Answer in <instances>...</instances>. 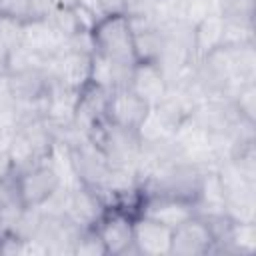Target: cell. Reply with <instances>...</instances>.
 I'll use <instances>...</instances> for the list:
<instances>
[{
	"label": "cell",
	"instance_id": "obj_13",
	"mask_svg": "<svg viewBox=\"0 0 256 256\" xmlns=\"http://www.w3.org/2000/svg\"><path fill=\"white\" fill-rule=\"evenodd\" d=\"M128 88L150 106H156L168 92V80L156 62H134L128 76Z\"/></svg>",
	"mask_w": 256,
	"mask_h": 256
},
{
	"label": "cell",
	"instance_id": "obj_16",
	"mask_svg": "<svg viewBox=\"0 0 256 256\" xmlns=\"http://www.w3.org/2000/svg\"><path fill=\"white\" fill-rule=\"evenodd\" d=\"M222 42H224V18L218 12H212L206 18H202L198 24H194V32H192L194 62L222 48Z\"/></svg>",
	"mask_w": 256,
	"mask_h": 256
},
{
	"label": "cell",
	"instance_id": "obj_11",
	"mask_svg": "<svg viewBox=\"0 0 256 256\" xmlns=\"http://www.w3.org/2000/svg\"><path fill=\"white\" fill-rule=\"evenodd\" d=\"M108 92L92 82H88L76 98V108H74V126L82 134H90L100 122L106 120V100Z\"/></svg>",
	"mask_w": 256,
	"mask_h": 256
},
{
	"label": "cell",
	"instance_id": "obj_21",
	"mask_svg": "<svg viewBox=\"0 0 256 256\" xmlns=\"http://www.w3.org/2000/svg\"><path fill=\"white\" fill-rule=\"evenodd\" d=\"M216 10L226 20L254 22V0H218Z\"/></svg>",
	"mask_w": 256,
	"mask_h": 256
},
{
	"label": "cell",
	"instance_id": "obj_10",
	"mask_svg": "<svg viewBox=\"0 0 256 256\" xmlns=\"http://www.w3.org/2000/svg\"><path fill=\"white\" fill-rule=\"evenodd\" d=\"M106 208H108L106 202L96 190L80 184L68 190L64 216L82 230V228H92Z\"/></svg>",
	"mask_w": 256,
	"mask_h": 256
},
{
	"label": "cell",
	"instance_id": "obj_26",
	"mask_svg": "<svg viewBox=\"0 0 256 256\" xmlns=\"http://www.w3.org/2000/svg\"><path fill=\"white\" fill-rule=\"evenodd\" d=\"M12 96H10V90H8V80H6V74H0V112H6V110H12Z\"/></svg>",
	"mask_w": 256,
	"mask_h": 256
},
{
	"label": "cell",
	"instance_id": "obj_27",
	"mask_svg": "<svg viewBox=\"0 0 256 256\" xmlns=\"http://www.w3.org/2000/svg\"><path fill=\"white\" fill-rule=\"evenodd\" d=\"M102 14H116L124 12V0H100Z\"/></svg>",
	"mask_w": 256,
	"mask_h": 256
},
{
	"label": "cell",
	"instance_id": "obj_9",
	"mask_svg": "<svg viewBox=\"0 0 256 256\" xmlns=\"http://www.w3.org/2000/svg\"><path fill=\"white\" fill-rule=\"evenodd\" d=\"M136 214L152 218L168 228H176L178 224H182L184 220H188L190 216L196 214V206L174 198V196H166V194H144L140 198L138 210Z\"/></svg>",
	"mask_w": 256,
	"mask_h": 256
},
{
	"label": "cell",
	"instance_id": "obj_18",
	"mask_svg": "<svg viewBox=\"0 0 256 256\" xmlns=\"http://www.w3.org/2000/svg\"><path fill=\"white\" fill-rule=\"evenodd\" d=\"M48 66V58L40 56L38 52L26 48L24 44L8 50L6 54V74L26 72V70H40Z\"/></svg>",
	"mask_w": 256,
	"mask_h": 256
},
{
	"label": "cell",
	"instance_id": "obj_5",
	"mask_svg": "<svg viewBox=\"0 0 256 256\" xmlns=\"http://www.w3.org/2000/svg\"><path fill=\"white\" fill-rule=\"evenodd\" d=\"M134 216L136 214L126 208L108 206L98 222L92 226L98 232L106 254L122 256L134 252Z\"/></svg>",
	"mask_w": 256,
	"mask_h": 256
},
{
	"label": "cell",
	"instance_id": "obj_23",
	"mask_svg": "<svg viewBox=\"0 0 256 256\" xmlns=\"http://www.w3.org/2000/svg\"><path fill=\"white\" fill-rule=\"evenodd\" d=\"M164 0H124V14L128 18H154Z\"/></svg>",
	"mask_w": 256,
	"mask_h": 256
},
{
	"label": "cell",
	"instance_id": "obj_15",
	"mask_svg": "<svg viewBox=\"0 0 256 256\" xmlns=\"http://www.w3.org/2000/svg\"><path fill=\"white\" fill-rule=\"evenodd\" d=\"M6 80H8L12 102H38L46 98L52 84L46 68L6 74Z\"/></svg>",
	"mask_w": 256,
	"mask_h": 256
},
{
	"label": "cell",
	"instance_id": "obj_19",
	"mask_svg": "<svg viewBox=\"0 0 256 256\" xmlns=\"http://www.w3.org/2000/svg\"><path fill=\"white\" fill-rule=\"evenodd\" d=\"M230 102H232L238 118L256 122V82L240 84L230 94Z\"/></svg>",
	"mask_w": 256,
	"mask_h": 256
},
{
	"label": "cell",
	"instance_id": "obj_8",
	"mask_svg": "<svg viewBox=\"0 0 256 256\" xmlns=\"http://www.w3.org/2000/svg\"><path fill=\"white\" fill-rule=\"evenodd\" d=\"M150 108L152 106L146 100H142L136 92H132L128 86H118L108 92L106 120L116 126L138 132V128L144 122V118L148 116Z\"/></svg>",
	"mask_w": 256,
	"mask_h": 256
},
{
	"label": "cell",
	"instance_id": "obj_6",
	"mask_svg": "<svg viewBox=\"0 0 256 256\" xmlns=\"http://www.w3.org/2000/svg\"><path fill=\"white\" fill-rule=\"evenodd\" d=\"M48 76L54 84L80 92L90 82V70H92V54L72 50L64 44V48L48 58Z\"/></svg>",
	"mask_w": 256,
	"mask_h": 256
},
{
	"label": "cell",
	"instance_id": "obj_1",
	"mask_svg": "<svg viewBox=\"0 0 256 256\" xmlns=\"http://www.w3.org/2000/svg\"><path fill=\"white\" fill-rule=\"evenodd\" d=\"M94 52L118 66H134V32L124 12L102 14L90 28Z\"/></svg>",
	"mask_w": 256,
	"mask_h": 256
},
{
	"label": "cell",
	"instance_id": "obj_4",
	"mask_svg": "<svg viewBox=\"0 0 256 256\" xmlns=\"http://www.w3.org/2000/svg\"><path fill=\"white\" fill-rule=\"evenodd\" d=\"M66 152L78 184L100 192L110 178L112 164L108 162L104 152L98 148V144L92 142L88 136H82L76 142L68 144Z\"/></svg>",
	"mask_w": 256,
	"mask_h": 256
},
{
	"label": "cell",
	"instance_id": "obj_3",
	"mask_svg": "<svg viewBox=\"0 0 256 256\" xmlns=\"http://www.w3.org/2000/svg\"><path fill=\"white\" fill-rule=\"evenodd\" d=\"M12 184H14L16 198L24 208L44 206L64 186L58 170L54 168V164L48 158L30 168L14 172Z\"/></svg>",
	"mask_w": 256,
	"mask_h": 256
},
{
	"label": "cell",
	"instance_id": "obj_20",
	"mask_svg": "<svg viewBox=\"0 0 256 256\" xmlns=\"http://www.w3.org/2000/svg\"><path fill=\"white\" fill-rule=\"evenodd\" d=\"M72 254L78 256H106V248L94 228H82L72 244Z\"/></svg>",
	"mask_w": 256,
	"mask_h": 256
},
{
	"label": "cell",
	"instance_id": "obj_28",
	"mask_svg": "<svg viewBox=\"0 0 256 256\" xmlns=\"http://www.w3.org/2000/svg\"><path fill=\"white\" fill-rule=\"evenodd\" d=\"M6 54H8V50L0 40V74H6Z\"/></svg>",
	"mask_w": 256,
	"mask_h": 256
},
{
	"label": "cell",
	"instance_id": "obj_2",
	"mask_svg": "<svg viewBox=\"0 0 256 256\" xmlns=\"http://www.w3.org/2000/svg\"><path fill=\"white\" fill-rule=\"evenodd\" d=\"M88 138L98 144V148L104 152L114 168H126L136 172L142 150V140L136 130H128L104 120L88 134Z\"/></svg>",
	"mask_w": 256,
	"mask_h": 256
},
{
	"label": "cell",
	"instance_id": "obj_14",
	"mask_svg": "<svg viewBox=\"0 0 256 256\" xmlns=\"http://www.w3.org/2000/svg\"><path fill=\"white\" fill-rule=\"evenodd\" d=\"M22 44L44 58H52L64 48L66 38H62L44 16H38L22 24Z\"/></svg>",
	"mask_w": 256,
	"mask_h": 256
},
{
	"label": "cell",
	"instance_id": "obj_24",
	"mask_svg": "<svg viewBox=\"0 0 256 256\" xmlns=\"http://www.w3.org/2000/svg\"><path fill=\"white\" fill-rule=\"evenodd\" d=\"M0 40L6 46V50H12L22 44V22L0 18Z\"/></svg>",
	"mask_w": 256,
	"mask_h": 256
},
{
	"label": "cell",
	"instance_id": "obj_12",
	"mask_svg": "<svg viewBox=\"0 0 256 256\" xmlns=\"http://www.w3.org/2000/svg\"><path fill=\"white\" fill-rule=\"evenodd\" d=\"M172 228L136 214L134 216V254L166 256L170 254Z\"/></svg>",
	"mask_w": 256,
	"mask_h": 256
},
{
	"label": "cell",
	"instance_id": "obj_22",
	"mask_svg": "<svg viewBox=\"0 0 256 256\" xmlns=\"http://www.w3.org/2000/svg\"><path fill=\"white\" fill-rule=\"evenodd\" d=\"M0 18H10L24 24L32 18H38V12L30 0H0Z\"/></svg>",
	"mask_w": 256,
	"mask_h": 256
},
{
	"label": "cell",
	"instance_id": "obj_25",
	"mask_svg": "<svg viewBox=\"0 0 256 256\" xmlns=\"http://www.w3.org/2000/svg\"><path fill=\"white\" fill-rule=\"evenodd\" d=\"M14 176V164L8 154V148H0V180H8Z\"/></svg>",
	"mask_w": 256,
	"mask_h": 256
},
{
	"label": "cell",
	"instance_id": "obj_17",
	"mask_svg": "<svg viewBox=\"0 0 256 256\" xmlns=\"http://www.w3.org/2000/svg\"><path fill=\"white\" fill-rule=\"evenodd\" d=\"M256 250V224L232 220L224 240L218 244L216 252L230 254H252Z\"/></svg>",
	"mask_w": 256,
	"mask_h": 256
},
{
	"label": "cell",
	"instance_id": "obj_7",
	"mask_svg": "<svg viewBox=\"0 0 256 256\" xmlns=\"http://www.w3.org/2000/svg\"><path fill=\"white\" fill-rule=\"evenodd\" d=\"M216 252V240L208 222L194 214L176 228H172L170 254L176 256H202Z\"/></svg>",
	"mask_w": 256,
	"mask_h": 256
}]
</instances>
